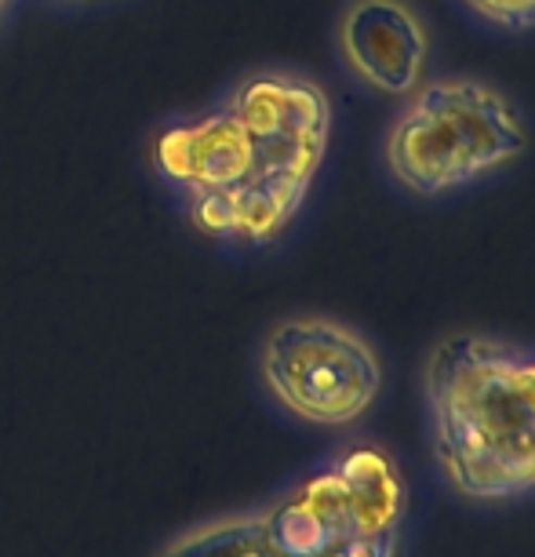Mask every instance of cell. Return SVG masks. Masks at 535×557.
<instances>
[{
	"mask_svg": "<svg viewBox=\"0 0 535 557\" xmlns=\"http://www.w3.org/2000/svg\"><path fill=\"white\" fill-rule=\"evenodd\" d=\"M528 121L510 91L481 77L423 81L380 139L383 172L415 201H440L502 175L528 153Z\"/></svg>",
	"mask_w": 535,
	"mask_h": 557,
	"instance_id": "cell-3",
	"label": "cell"
},
{
	"mask_svg": "<svg viewBox=\"0 0 535 557\" xmlns=\"http://www.w3.org/2000/svg\"><path fill=\"white\" fill-rule=\"evenodd\" d=\"M157 557H281L259 521V510L204 521L172 540Z\"/></svg>",
	"mask_w": 535,
	"mask_h": 557,
	"instance_id": "cell-7",
	"label": "cell"
},
{
	"mask_svg": "<svg viewBox=\"0 0 535 557\" xmlns=\"http://www.w3.org/2000/svg\"><path fill=\"white\" fill-rule=\"evenodd\" d=\"M8 4H12V0H0V18H4V12H8Z\"/></svg>",
	"mask_w": 535,
	"mask_h": 557,
	"instance_id": "cell-10",
	"label": "cell"
},
{
	"mask_svg": "<svg viewBox=\"0 0 535 557\" xmlns=\"http://www.w3.org/2000/svg\"><path fill=\"white\" fill-rule=\"evenodd\" d=\"M405 513L397 459L372 441H350L259 507V521L281 557H397Z\"/></svg>",
	"mask_w": 535,
	"mask_h": 557,
	"instance_id": "cell-4",
	"label": "cell"
},
{
	"mask_svg": "<svg viewBox=\"0 0 535 557\" xmlns=\"http://www.w3.org/2000/svg\"><path fill=\"white\" fill-rule=\"evenodd\" d=\"M459 8L496 34H532L535 0H459Z\"/></svg>",
	"mask_w": 535,
	"mask_h": 557,
	"instance_id": "cell-8",
	"label": "cell"
},
{
	"mask_svg": "<svg viewBox=\"0 0 535 557\" xmlns=\"http://www.w3.org/2000/svg\"><path fill=\"white\" fill-rule=\"evenodd\" d=\"M259 383L277 408L310 426H350L383 391L375 346L350 324L296 313L259 343Z\"/></svg>",
	"mask_w": 535,
	"mask_h": 557,
	"instance_id": "cell-5",
	"label": "cell"
},
{
	"mask_svg": "<svg viewBox=\"0 0 535 557\" xmlns=\"http://www.w3.org/2000/svg\"><path fill=\"white\" fill-rule=\"evenodd\" d=\"M332 143V99L310 73L266 66L150 139L157 183L215 245L259 251L285 237Z\"/></svg>",
	"mask_w": 535,
	"mask_h": 557,
	"instance_id": "cell-1",
	"label": "cell"
},
{
	"mask_svg": "<svg viewBox=\"0 0 535 557\" xmlns=\"http://www.w3.org/2000/svg\"><path fill=\"white\" fill-rule=\"evenodd\" d=\"M55 4H96V0H55Z\"/></svg>",
	"mask_w": 535,
	"mask_h": 557,
	"instance_id": "cell-9",
	"label": "cell"
},
{
	"mask_svg": "<svg viewBox=\"0 0 535 557\" xmlns=\"http://www.w3.org/2000/svg\"><path fill=\"white\" fill-rule=\"evenodd\" d=\"M423 401L434 459L470 503L535 496V346L452 332L430 346Z\"/></svg>",
	"mask_w": 535,
	"mask_h": 557,
	"instance_id": "cell-2",
	"label": "cell"
},
{
	"mask_svg": "<svg viewBox=\"0 0 535 557\" xmlns=\"http://www.w3.org/2000/svg\"><path fill=\"white\" fill-rule=\"evenodd\" d=\"M335 51L361 88L405 99L426 81L434 45L412 0H346L335 18Z\"/></svg>",
	"mask_w": 535,
	"mask_h": 557,
	"instance_id": "cell-6",
	"label": "cell"
}]
</instances>
